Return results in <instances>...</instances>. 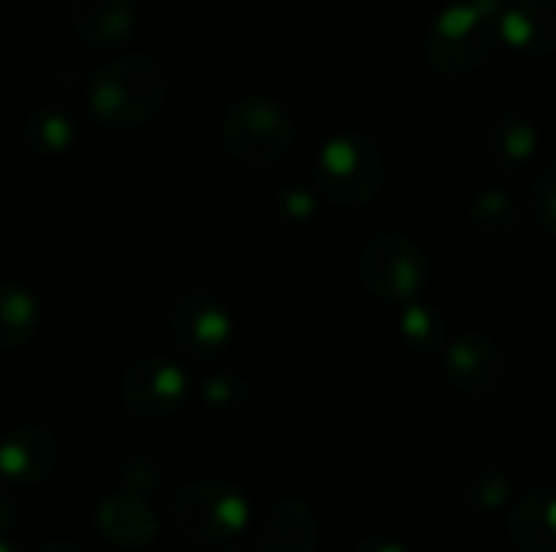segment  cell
Segmentation results:
<instances>
[{
  "instance_id": "26",
  "label": "cell",
  "mask_w": 556,
  "mask_h": 552,
  "mask_svg": "<svg viewBox=\"0 0 556 552\" xmlns=\"http://www.w3.org/2000/svg\"><path fill=\"white\" fill-rule=\"evenodd\" d=\"M16 527V508H13V501L0 491V534H7V530H13Z\"/></svg>"
},
{
  "instance_id": "2",
  "label": "cell",
  "mask_w": 556,
  "mask_h": 552,
  "mask_svg": "<svg viewBox=\"0 0 556 552\" xmlns=\"http://www.w3.org/2000/svg\"><path fill=\"white\" fill-rule=\"evenodd\" d=\"M296 140L290 111L270 94H241L222 114V146L244 169L277 166Z\"/></svg>"
},
{
  "instance_id": "4",
  "label": "cell",
  "mask_w": 556,
  "mask_h": 552,
  "mask_svg": "<svg viewBox=\"0 0 556 552\" xmlns=\"http://www.w3.org/2000/svg\"><path fill=\"white\" fill-rule=\"evenodd\" d=\"M251 517L248 495L222 478L189 482L169 501L173 530L195 547H225L248 530Z\"/></svg>"
},
{
  "instance_id": "9",
  "label": "cell",
  "mask_w": 556,
  "mask_h": 552,
  "mask_svg": "<svg viewBox=\"0 0 556 552\" xmlns=\"http://www.w3.org/2000/svg\"><path fill=\"white\" fill-rule=\"evenodd\" d=\"M446 377L469 403H492L508 377L505 348L485 332H463L446 345Z\"/></svg>"
},
{
  "instance_id": "31",
  "label": "cell",
  "mask_w": 556,
  "mask_h": 552,
  "mask_svg": "<svg viewBox=\"0 0 556 552\" xmlns=\"http://www.w3.org/2000/svg\"><path fill=\"white\" fill-rule=\"evenodd\" d=\"M215 552H238V550H215Z\"/></svg>"
},
{
  "instance_id": "30",
  "label": "cell",
  "mask_w": 556,
  "mask_h": 552,
  "mask_svg": "<svg viewBox=\"0 0 556 552\" xmlns=\"http://www.w3.org/2000/svg\"><path fill=\"white\" fill-rule=\"evenodd\" d=\"M554 94H556V68H554Z\"/></svg>"
},
{
  "instance_id": "3",
  "label": "cell",
  "mask_w": 556,
  "mask_h": 552,
  "mask_svg": "<svg viewBox=\"0 0 556 552\" xmlns=\"http://www.w3.org/2000/svg\"><path fill=\"white\" fill-rule=\"evenodd\" d=\"M498 13L472 0H456L437 13L424 33V55L433 72L463 78L482 68L498 42Z\"/></svg>"
},
{
  "instance_id": "10",
  "label": "cell",
  "mask_w": 556,
  "mask_h": 552,
  "mask_svg": "<svg viewBox=\"0 0 556 552\" xmlns=\"http://www.w3.org/2000/svg\"><path fill=\"white\" fill-rule=\"evenodd\" d=\"M59 468V439L52 429L23 423L0 436V478L10 485H39Z\"/></svg>"
},
{
  "instance_id": "21",
  "label": "cell",
  "mask_w": 556,
  "mask_h": 552,
  "mask_svg": "<svg viewBox=\"0 0 556 552\" xmlns=\"http://www.w3.org/2000/svg\"><path fill=\"white\" fill-rule=\"evenodd\" d=\"M199 400L205 410H212L215 416H231L241 413L251 400H254V387L244 374L235 371H218L208 374L199 387Z\"/></svg>"
},
{
  "instance_id": "27",
  "label": "cell",
  "mask_w": 556,
  "mask_h": 552,
  "mask_svg": "<svg viewBox=\"0 0 556 552\" xmlns=\"http://www.w3.org/2000/svg\"><path fill=\"white\" fill-rule=\"evenodd\" d=\"M36 552H85L78 543H65V540H59V543H46V547H39Z\"/></svg>"
},
{
  "instance_id": "17",
  "label": "cell",
  "mask_w": 556,
  "mask_h": 552,
  "mask_svg": "<svg viewBox=\"0 0 556 552\" xmlns=\"http://www.w3.org/2000/svg\"><path fill=\"white\" fill-rule=\"evenodd\" d=\"M78 140V124L68 111L55 104L29 107L20 120V146L36 159H55L68 153Z\"/></svg>"
},
{
  "instance_id": "23",
  "label": "cell",
  "mask_w": 556,
  "mask_h": 552,
  "mask_svg": "<svg viewBox=\"0 0 556 552\" xmlns=\"http://www.w3.org/2000/svg\"><path fill=\"white\" fill-rule=\"evenodd\" d=\"M531 208L538 224L556 241V159H551L538 179H534V192H531Z\"/></svg>"
},
{
  "instance_id": "19",
  "label": "cell",
  "mask_w": 556,
  "mask_h": 552,
  "mask_svg": "<svg viewBox=\"0 0 556 552\" xmlns=\"http://www.w3.org/2000/svg\"><path fill=\"white\" fill-rule=\"evenodd\" d=\"M511 478L495 465H466L453 482V501L472 514H495L511 501Z\"/></svg>"
},
{
  "instance_id": "18",
  "label": "cell",
  "mask_w": 556,
  "mask_h": 552,
  "mask_svg": "<svg viewBox=\"0 0 556 552\" xmlns=\"http://www.w3.org/2000/svg\"><path fill=\"white\" fill-rule=\"evenodd\" d=\"M42 322V306L26 283L0 280V355L20 351L33 342Z\"/></svg>"
},
{
  "instance_id": "8",
  "label": "cell",
  "mask_w": 556,
  "mask_h": 552,
  "mask_svg": "<svg viewBox=\"0 0 556 552\" xmlns=\"http://www.w3.org/2000/svg\"><path fill=\"white\" fill-rule=\"evenodd\" d=\"M169 338L192 358L222 355L235 338V312L208 290H186L166 312Z\"/></svg>"
},
{
  "instance_id": "14",
  "label": "cell",
  "mask_w": 556,
  "mask_h": 552,
  "mask_svg": "<svg viewBox=\"0 0 556 552\" xmlns=\"http://www.w3.org/2000/svg\"><path fill=\"white\" fill-rule=\"evenodd\" d=\"M498 36L525 55L556 52V0H511L498 13Z\"/></svg>"
},
{
  "instance_id": "24",
  "label": "cell",
  "mask_w": 556,
  "mask_h": 552,
  "mask_svg": "<svg viewBox=\"0 0 556 552\" xmlns=\"http://www.w3.org/2000/svg\"><path fill=\"white\" fill-rule=\"evenodd\" d=\"M274 211L293 224H303L316 215V195L306 185H283L274 192Z\"/></svg>"
},
{
  "instance_id": "16",
  "label": "cell",
  "mask_w": 556,
  "mask_h": 552,
  "mask_svg": "<svg viewBox=\"0 0 556 552\" xmlns=\"http://www.w3.org/2000/svg\"><path fill=\"white\" fill-rule=\"evenodd\" d=\"M508 537L518 552H556V491L538 488L515 501Z\"/></svg>"
},
{
  "instance_id": "1",
  "label": "cell",
  "mask_w": 556,
  "mask_h": 552,
  "mask_svg": "<svg viewBox=\"0 0 556 552\" xmlns=\"http://www.w3.org/2000/svg\"><path fill=\"white\" fill-rule=\"evenodd\" d=\"M169 94V72L153 52H127L108 62L91 88L88 107L108 127H140L147 124Z\"/></svg>"
},
{
  "instance_id": "15",
  "label": "cell",
  "mask_w": 556,
  "mask_h": 552,
  "mask_svg": "<svg viewBox=\"0 0 556 552\" xmlns=\"http://www.w3.org/2000/svg\"><path fill=\"white\" fill-rule=\"evenodd\" d=\"M134 0H65L68 29L94 49L124 42L134 29Z\"/></svg>"
},
{
  "instance_id": "12",
  "label": "cell",
  "mask_w": 556,
  "mask_h": 552,
  "mask_svg": "<svg viewBox=\"0 0 556 552\" xmlns=\"http://www.w3.org/2000/svg\"><path fill=\"white\" fill-rule=\"evenodd\" d=\"M94 527L108 543L121 550H147L160 534L150 501L137 491H117L104 498L94 511Z\"/></svg>"
},
{
  "instance_id": "25",
  "label": "cell",
  "mask_w": 556,
  "mask_h": 552,
  "mask_svg": "<svg viewBox=\"0 0 556 552\" xmlns=\"http://www.w3.org/2000/svg\"><path fill=\"white\" fill-rule=\"evenodd\" d=\"M355 552H410L404 543H397V540H388V537H368V540H362Z\"/></svg>"
},
{
  "instance_id": "13",
  "label": "cell",
  "mask_w": 556,
  "mask_h": 552,
  "mask_svg": "<svg viewBox=\"0 0 556 552\" xmlns=\"http://www.w3.org/2000/svg\"><path fill=\"white\" fill-rule=\"evenodd\" d=\"M319 517L300 498H277L264 508L257 550L261 552H316Z\"/></svg>"
},
{
  "instance_id": "11",
  "label": "cell",
  "mask_w": 556,
  "mask_h": 552,
  "mask_svg": "<svg viewBox=\"0 0 556 552\" xmlns=\"http://www.w3.org/2000/svg\"><path fill=\"white\" fill-rule=\"evenodd\" d=\"M479 146L495 169L518 172L534 159V153L541 146V133H538V124L525 111L505 107L489 117V124L482 127Z\"/></svg>"
},
{
  "instance_id": "29",
  "label": "cell",
  "mask_w": 556,
  "mask_h": 552,
  "mask_svg": "<svg viewBox=\"0 0 556 552\" xmlns=\"http://www.w3.org/2000/svg\"><path fill=\"white\" fill-rule=\"evenodd\" d=\"M0 552H16V550H13V547H10L7 540H0Z\"/></svg>"
},
{
  "instance_id": "7",
  "label": "cell",
  "mask_w": 556,
  "mask_h": 552,
  "mask_svg": "<svg viewBox=\"0 0 556 552\" xmlns=\"http://www.w3.org/2000/svg\"><path fill=\"white\" fill-rule=\"evenodd\" d=\"M117 394H121V403L134 416L156 423V420L176 416L186 407L192 387H189V374L176 361L140 358V361L124 368Z\"/></svg>"
},
{
  "instance_id": "6",
  "label": "cell",
  "mask_w": 556,
  "mask_h": 552,
  "mask_svg": "<svg viewBox=\"0 0 556 552\" xmlns=\"http://www.w3.org/2000/svg\"><path fill=\"white\" fill-rule=\"evenodd\" d=\"M365 290L384 303H410L430 283V257L404 234H375L358 251Z\"/></svg>"
},
{
  "instance_id": "28",
  "label": "cell",
  "mask_w": 556,
  "mask_h": 552,
  "mask_svg": "<svg viewBox=\"0 0 556 552\" xmlns=\"http://www.w3.org/2000/svg\"><path fill=\"white\" fill-rule=\"evenodd\" d=\"M472 3H482L485 10H495V13H502V3H505V0H472Z\"/></svg>"
},
{
  "instance_id": "20",
  "label": "cell",
  "mask_w": 556,
  "mask_h": 552,
  "mask_svg": "<svg viewBox=\"0 0 556 552\" xmlns=\"http://www.w3.org/2000/svg\"><path fill=\"white\" fill-rule=\"evenodd\" d=\"M466 224L469 231L485 241V244H502L508 238L518 234V224H521V215H518V205L508 192L502 189H485L479 192L472 202H469V211H466Z\"/></svg>"
},
{
  "instance_id": "5",
  "label": "cell",
  "mask_w": 556,
  "mask_h": 552,
  "mask_svg": "<svg viewBox=\"0 0 556 552\" xmlns=\"http://www.w3.org/2000/svg\"><path fill=\"white\" fill-rule=\"evenodd\" d=\"M388 179L384 150L362 130L332 133L316 156V185L332 205H368Z\"/></svg>"
},
{
  "instance_id": "22",
  "label": "cell",
  "mask_w": 556,
  "mask_h": 552,
  "mask_svg": "<svg viewBox=\"0 0 556 552\" xmlns=\"http://www.w3.org/2000/svg\"><path fill=\"white\" fill-rule=\"evenodd\" d=\"M401 338L417 351H440L446 342V322L433 306H407L401 316Z\"/></svg>"
}]
</instances>
